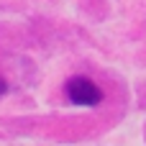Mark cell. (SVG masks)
Here are the masks:
<instances>
[{"label": "cell", "instance_id": "1", "mask_svg": "<svg viewBox=\"0 0 146 146\" xmlns=\"http://www.w3.org/2000/svg\"><path fill=\"white\" fill-rule=\"evenodd\" d=\"M67 98L74 105H98L103 100V90L87 77H72L67 82Z\"/></svg>", "mask_w": 146, "mask_h": 146}, {"label": "cell", "instance_id": "2", "mask_svg": "<svg viewBox=\"0 0 146 146\" xmlns=\"http://www.w3.org/2000/svg\"><path fill=\"white\" fill-rule=\"evenodd\" d=\"M0 90H3V82H0Z\"/></svg>", "mask_w": 146, "mask_h": 146}]
</instances>
